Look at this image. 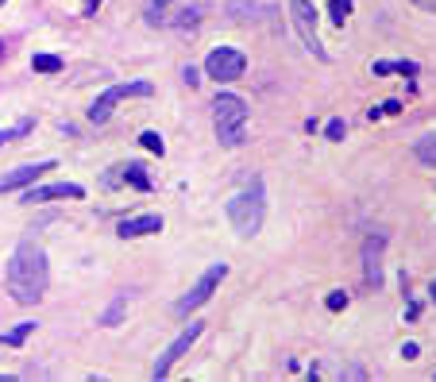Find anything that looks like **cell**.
I'll list each match as a JSON object with an SVG mask.
<instances>
[{
	"label": "cell",
	"mask_w": 436,
	"mask_h": 382,
	"mask_svg": "<svg viewBox=\"0 0 436 382\" xmlns=\"http://www.w3.org/2000/svg\"><path fill=\"white\" fill-rule=\"evenodd\" d=\"M50 282V266H47V251H43L35 240H23L8 259V270H4V286L8 294L20 305H35L47 294Z\"/></svg>",
	"instance_id": "cell-1"
},
{
	"label": "cell",
	"mask_w": 436,
	"mask_h": 382,
	"mask_svg": "<svg viewBox=\"0 0 436 382\" xmlns=\"http://www.w3.org/2000/svg\"><path fill=\"white\" fill-rule=\"evenodd\" d=\"M213 124H216V139L224 147H243L247 143V100L236 97V93H216Z\"/></svg>",
	"instance_id": "cell-2"
},
{
	"label": "cell",
	"mask_w": 436,
	"mask_h": 382,
	"mask_svg": "<svg viewBox=\"0 0 436 382\" xmlns=\"http://www.w3.org/2000/svg\"><path fill=\"white\" fill-rule=\"evenodd\" d=\"M262 216H267L262 182H259V178H251V182H247V189H240V193L228 201V220H232V228L240 235H255L262 228Z\"/></svg>",
	"instance_id": "cell-3"
},
{
	"label": "cell",
	"mask_w": 436,
	"mask_h": 382,
	"mask_svg": "<svg viewBox=\"0 0 436 382\" xmlns=\"http://www.w3.org/2000/svg\"><path fill=\"white\" fill-rule=\"evenodd\" d=\"M224 278H228V266H224V263H213V266H209V270H205V275L197 278V282L174 301V313H178V317H189L194 309H201V305L216 294V286H220Z\"/></svg>",
	"instance_id": "cell-4"
},
{
	"label": "cell",
	"mask_w": 436,
	"mask_h": 382,
	"mask_svg": "<svg viewBox=\"0 0 436 382\" xmlns=\"http://www.w3.org/2000/svg\"><path fill=\"white\" fill-rule=\"evenodd\" d=\"M151 93H155V85H151V81H120V85L105 89V93L93 100V108H89V120H93V124H105L120 100H127V97H151Z\"/></svg>",
	"instance_id": "cell-5"
},
{
	"label": "cell",
	"mask_w": 436,
	"mask_h": 382,
	"mask_svg": "<svg viewBox=\"0 0 436 382\" xmlns=\"http://www.w3.org/2000/svg\"><path fill=\"white\" fill-rule=\"evenodd\" d=\"M290 16H293V28H298L301 43H305V50L309 54H317L320 62L329 59L324 54V47H320V35H317V12H313L309 0H290Z\"/></svg>",
	"instance_id": "cell-6"
},
{
	"label": "cell",
	"mask_w": 436,
	"mask_h": 382,
	"mask_svg": "<svg viewBox=\"0 0 436 382\" xmlns=\"http://www.w3.org/2000/svg\"><path fill=\"white\" fill-rule=\"evenodd\" d=\"M247 70V59H243V50L236 47H216L209 59H205V74L213 81H236Z\"/></svg>",
	"instance_id": "cell-7"
},
{
	"label": "cell",
	"mask_w": 436,
	"mask_h": 382,
	"mask_svg": "<svg viewBox=\"0 0 436 382\" xmlns=\"http://www.w3.org/2000/svg\"><path fill=\"white\" fill-rule=\"evenodd\" d=\"M201 332H205V324L201 321H189V328H182V336H178V340L155 359V367H151V379H166V374H170V367H174V363L189 352V348H194Z\"/></svg>",
	"instance_id": "cell-8"
},
{
	"label": "cell",
	"mask_w": 436,
	"mask_h": 382,
	"mask_svg": "<svg viewBox=\"0 0 436 382\" xmlns=\"http://www.w3.org/2000/svg\"><path fill=\"white\" fill-rule=\"evenodd\" d=\"M382 251H386V235L375 232L367 235V244H363V278H367V286H382Z\"/></svg>",
	"instance_id": "cell-9"
},
{
	"label": "cell",
	"mask_w": 436,
	"mask_h": 382,
	"mask_svg": "<svg viewBox=\"0 0 436 382\" xmlns=\"http://www.w3.org/2000/svg\"><path fill=\"white\" fill-rule=\"evenodd\" d=\"M85 193L81 186H74V182H54V186H39V189H28L23 193V205H47V201H59V197H78Z\"/></svg>",
	"instance_id": "cell-10"
},
{
	"label": "cell",
	"mask_w": 436,
	"mask_h": 382,
	"mask_svg": "<svg viewBox=\"0 0 436 382\" xmlns=\"http://www.w3.org/2000/svg\"><path fill=\"white\" fill-rule=\"evenodd\" d=\"M47 170H54V162H35V167H20V170H12V174L0 178V193H8V189H20V186H31L39 174H47Z\"/></svg>",
	"instance_id": "cell-11"
},
{
	"label": "cell",
	"mask_w": 436,
	"mask_h": 382,
	"mask_svg": "<svg viewBox=\"0 0 436 382\" xmlns=\"http://www.w3.org/2000/svg\"><path fill=\"white\" fill-rule=\"evenodd\" d=\"M163 232V216L147 213V216H132V220H120L116 235H124V240H136V235H155Z\"/></svg>",
	"instance_id": "cell-12"
},
{
	"label": "cell",
	"mask_w": 436,
	"mask_h": 382,
	"mask_svg": "<svg viewBox=\"0 0 436 382\" xmlns=\"http://www.w3.org/2000/svg\"><path fill=\"white\" fill-rule=\"evenodd\" d=\"M228 16L232 20H255V16H274L271 4H259V0H228Z\"/></svg>",
	"instance_id": "cell-13"
},
{
	"label": "cell",
	"mask_w": 436,
	"mask_h": 382,
	"mask_svg": "<svg viewBox=\"0 0 436 382\" xmlns=\"http://www.w3.org/2000/svg\"><path fill=\"white\" fill-rule=\"evenodd\" d=\"M35 328H39V324H35V321H20V324H16V328H8V332L0 336V343H4V348H20V343L28 340V336L35 332Z\"/></svg>",
	"instance_id": "cell-14"
},
{
	"label": "cell",
	"mask_w": 436,
	"mask_h": 382,
	"mask_svg": "<svg viewBox=\"0 0 436 382\" xmlns=\"http://www.w3.org/2000/svg\"><path fill=\"white\" fill-rule=\"evenodd\" d=\"M413 155L425 162V167H436V131H428V136H421L413 143Z\"/></svg>",
	"instance_id": "cell-15"
},
{
	"label": "cell",
	"mask_w": 436,
	"mask_h": 382,
	"mask_svg": "<svg viewBox=\"0 0 436 382\" xmlns=\"http://www.w3.org/2000/svg\"><path fill=\"white\" fill-rule=\"evenodd\" d=\"M124 309H127V294H116V297H112V305L101 313V324H105V328L120 324V321H124Z\"/></svg>",
	"instance_id": "cell-16"
},
{
	"label": "cell",
	"mask_w": 436,
	"mask_h": 382,
	"mask_svg": "<svg viewBox=\"0 0 436 382\" xmlns=\"http://www.w3.org/2000/svg\"><path fill=\"white\" fill-rule=\"evenodd\" d=\"M120 174H124V178H127V182H132L136 189H143V193L151 189V178H147V170L139 167V162H127V167H120Z\"/></svg>",
	"instance_id": "cell-17"
},
{
	"label": "cell",
	"mask_w": 436,
	"mask_h": 382,
	"mask_svg": "<svg viewBox=\"0 0 436 382\" xmlns=\"http://www.w3.org/2000/svg\"><path fill=\"white\" fill-rule=\"evenodd\" d=\"M166 23H174V28H182V31H194L197 23H201V8H182V12H174Z\"/></svg>",
	"instance_id": "cell-18"
},
{
	"label": "cell",
	"mask_w": 436,
	"mask_h": 382,
	"mask_svg": "<svg viewBox=\"0 0 436 382\" xmlns=\"http://www.w3.org/2000/svg\"><path fill=\"white\" fill-rule=\"evenodd\" d=\"M31 70H39V74H59L62 59L59 54H35V59H31Z\"/></svg>",
	"instance_id": "cell-19"
},
{
	"label": "cell",
	"mask_w": 436,
	"mask_h": 382,
	"mask_svg": "<svg viewBox=\"0 0 436 382\" xmlns=\"http://www.w3.org/2000/svg\"><path fill=\"white\" fill-rule=\"evenodd\" d=\"M139 143H143L147 151H151V155H163V136H158V131H143V136H139Z\"/></svg>",
	"instance_id": "cell-20"
},
{
	"label": "cell",
	"mask_w": 436,
	"mask_h": 382,
	"mask_svg": "<svg viewBox=\"0 0 436 382\" xmlns=\"http://www.w3.org/2000/svg\"><path fill=\"white\" fill-rule=\"evenodd\" d=\"M351 16V0H332V23L344 28V20Z\"/></svg>",
	"instance_id": "cell-21"
},
{
	"label": "cell",
	"mask_w": 436,
	"mask_h": 382,
	"mask_svg": "<svg viewBox=\"0 0 436 382\" xmlns=\"http://www.w3.org/2000/svg\"><path fill=\"white\" fill-rule=\"evenodd\" d=\"M28 131H31V120H23V124H16V127H12V131H0V147H4V143H12V139L28 136Z\"/></svg>",
	"instance_id": "cell-22"
},
{
	"label": "cell",
	"mask_w": 436,
	"mask_h": 382,
	"mask_svg": "<svg viewBox=\"0 0 436 382\" xmlns=\"http://www.w3.org/2000/svg\"><path fill=\"white\" fill-rule=\"evenodd\" d=\"M324 305H329L332 313H340V309H344V305H348V290H332V294L324 297Z\"/></svg>",
	"instance_id": "cell-23"
},
{
	"label": "cell",
	"mask_w": 436,
	"mask_h": 382,
	"mask_svg": "<svg viewBox=\"0 0 436 382\" xmlns=\"http://www.w3.org/2000/svg\"><path fill=\"white\" fill-rule=\"evenodd\" d=\"M324 131H329L332 143H340V139H344V131H348V124H344V120H332V124L324 127Z\"/></svg>",
	"instance_id": "cell-24"
},
{
	"label": "cell",
	"mask_w": 436,
	"mask_h": 382,
	"mask_svg": "<svg viewBox=\"0 0 436 382\" xmlns=\"http://www.w3.org/2000/svg\"><path fill=\"white\" fill-rule=\"evenodd\" d=\"M394 70L402 74V78H417V66H413V62H394Z\"/></svg>",
	"instance_id": "cell-25"
},
{
	"label": "cell",
	"mask_w": 436,
	"mask_h": 382,
	"mask_svg": "<svg viewBox=\"0 0 436 382\" xmlns=\"http://www.w3.org/2000/svg\"><path fill=\"white\" fill-rule=\"evenodd\" d=\"M378 112H382V116H394V112H402V100H386Z\"/></svg>",
	"instance_id": "cell-26"
},
{
	"label": "cell",
	"mask_w": 436,
	"mask_h": 382,
	"mask_svg": "<svg viewBox=\"0 0 436 382\" xmlns=\"http://www.w3.org/2000/svg\"><path fill=\"white\" fill-rule=\"evenodd\" d=\"M375 74H378V78H386V74H394V62H375Z\"/></svg>",
	"instance_id": "cell-27"
},
{
	"label": "cell",
	"mask_w": 436,
	"mask_h": 382,
	"mask_svg": "<svg viewBox=\"0 0 436 382\" xmlns=\"http://www.w3.org/2000/svg\"><path fill=\"white\" fill-rule=\"evenodd\" d=\"M182 78H185V85H201V81H197V70H194V66H185V70H182Z\"/></svg>",
	"instance_id": "cell-28"
},
{
	"label": "cell",
	"mask_w": 436,
	"mask_h": 382,
	"mask_svg": "<svg viewBox=\"0 0 436 382\" xmlns=\"http://www.w3.org/2000/svg\"><path fill=\"white\" fill-rule=\"evenodd\" d=\"M97 4H101V0H81V16H93V12H97Z\"/></svg>",
	"instance_id": "cell-29"
},
{
	"label": "cell",
	"mask_w": 436,
	"mask_h": 382,
	"mask_svg": "<svg viewBox=\"0 0 436 382\" xmlns=\"http://www.w3.org/2000/svg\"><path fill=\"white\" fill-rule=\"evenodd\" d=\"M417 352H421L417 343H406V348H402V355H406V359H417Z\"/></svg>",
	"instance_id": "cell-30"
},
{
	"label": "cell",
	"mask_w": 436,
	"mask_h": 382,
	"mask_svg": "<svg viewBox=\"0 0 436 382\" xmlns=\"http://www.w3.org/2000/svg\"><path fill=\"white\" fill-rule=\"evenodd\" d=\"M413 4H421L425 12H436V0H413Z\"/></svg>",
	"instance_id": "cell-31"
},
{
	"label": "cell",
	"mask_w": 436,
	"mask_h": 382,
	"mask_svg": "<svg viewBox=\"0 0 436 382\" xmlns=\"http://www.w3.org/2000/svg\"><path fill=\"white\" fill-rule=\"evenodd\" d=\"M433 301H436V282H433Z\"/></svg>",
	"instance_id": "cell-32"
},
{
	"label": "cell",
	"mask_w": 436,
	"mask_h": 382,
	"mask_svg": "<svg viewBox=\"0 0 436 382\" xmlns=\"http://www.w3.org/2000/svg\"><path fill=\"white\" fill-rule=\"evenodd\" d=\"M155 4H170V0H155Z\"/></svg>",
	"instance_id": "cell-33"
},
{
	"label": "cell",
	"mask_w": 436,
	"mask_h": 382,
	"mask_svg": "<svg viewBox=\"0 0 436 382\" xmlns=\"http://www.w3.org/2000/svg\"><path fill=\"white\" fill-rule=\"evenodd\" d=\"M0 54H4V39H0Z\"/></svg>",
	"instance_id": "cell-34"
},
{
	"label": "cell",
	"mask_w": 436,
	"mask_h": 382,
	"mask_svg": "<svg viewBox=\"0 0 436 382\" xmlns=\"http://www.w3.org/2000/svg\"><path fill=\"white\" fill-rule=\"evenodd\" d=\"M0 4H4V0H0Z\"/></svg>",
	"instance_id": "cell-35"
}]
</instances>
